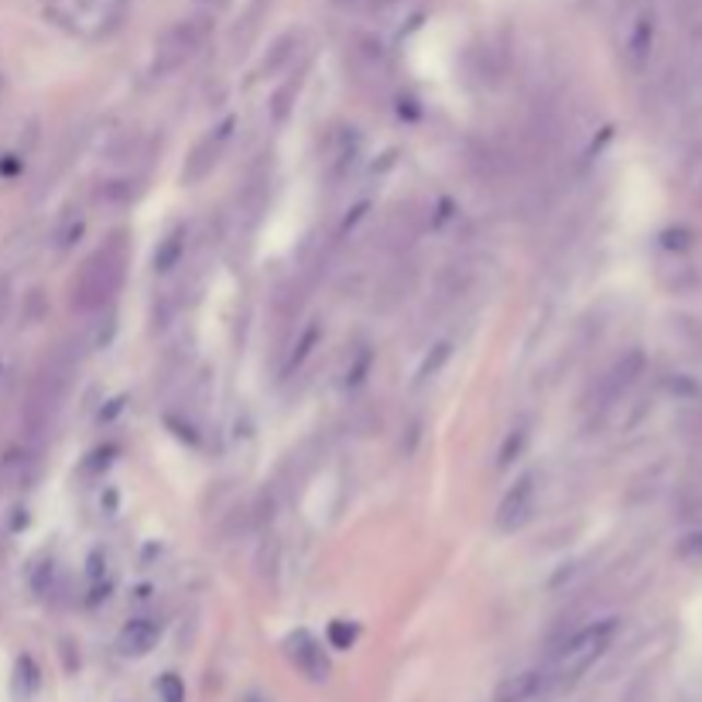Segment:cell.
<instances>
[{"label":"cell","instance_id":"obj_1","mask_svg":"<svg viewBox=\"0 0 702 702\" xmlns=\"http://www.w3.org/2000/svg\"><path fill=\"white\" fill-rule=\"evenodd\" d=\"M613 637H617V620H596L589 628L576 631L559 647V655L549 668V682L572 686L576 679H583V675L607 655Z\"/></svg>","mask_w":702,"mask_h":702},{"label":"cell","instance_id":"obj_2","mask_svg":"<svg viewBox=\"0 0 702 702\" xmlns=\"http://www.w3.org/2000/svg\"><path fill=\"white\" fill-rule=\"evenodd\" d=\"M213 32V17L210 14H192L175 21L172 28L154 42V56H151V72L154 75H172L186 62L199 56V48L206 45Z\"/></svg>","mask_w":702,"mask_h":702},{"label":"cell","instance_id":"obj_3","mask_svg":"<svg viewBox=\"0 0 702 702\" xmlns=\"http://www.w3.org/2000/svg\"><path fill=\"white\" fill-rule=\"evenodd\" d=\"M120 268H124V257H120V247H103L96 250L90 261L80 268V278L72 284V305L83 308V312H93L107 302L117 284H120Z\"/></svg>","mask_w":702,"mask_h":702},{"label":"cell","instance_id":"obj_4","mask_svg":"<svg viewBox=\"0 0 702 702\" xmlns=\"http://www.w3.org/2000/svg\"><path fill=\"white\" fill-rule=\"evenodd\" d=\"M535 507H538V477L525 473L522 480H514V487L501 498L498 514H493V525H498V531H504V535H514L531 522Z\"/></svg>","mask_w":702,"mask_h":702},{"label":"cell","instance_id":"obj_5","mask_svg":"<svg viewBox=\"0 0 702 702\" xmlns=\"http://www.w3.org/2000/svg\"><path fill=\"white\" fill-rule=\"evenodd\" d=\"M233 127H237V120L226 117L223 124H217L213 131H206V134L192 144L186 165H182V182H186V186H196V182H202L206 175H210V172L217 168L220 154H223L230 134H233Z\"/></svg>","mask_w":702,"mask_h":702},{"label":"cell","instance_id":"obj_6","mask_svg":"<svg viewBox=\"0 0 702 702\" xmlns=\"http://www.w3.org/2000/svg\"><path fill=\"white\" fill-rule=\"evenodd\" d=\"M641 371H644V356L634 350V353H628V356H620L613 367L604 374V381H600V387H596V408H610V405H617L623 395L631 391V387L637 384V377H641Z\"/></svg>","mask_w":702,"mask_h":702},{"label":"cell","instance_id":"obj_7","mask_svg":"<svg viewBox=\"0 0 702 702\" xmlns=\"http://www.w3.org/2000/svg\"><path fill=\"white\" fill-rule=\"evenodd\" d=\"M124 14V0H72V21L86 35L110 32Z\"/></svg>","mask_w":702,"mask_h":702},{"label":"cell","instance_id":"obj_8","mask_svg":"<svg viewBox=\"0 0 702 702\" xmlns=\"http://www.w3.org/2000/svg\"><path fill=\"white\" fill-rule=\"evenodd\" d=\"M284 652H289V658L295 662V668L305 675V679L323 682L329 675V662L323 655V644L312 637L308 631H295L289 641H284Z\"/></svg>","mask_w":702,"mask_h":702},{"label":"cell","instance_id":"obj_9","mask_svg":"<svg viewBox=\"0 0 702 702\" xmlns=\"http://www.w3.org/2000/svg\"><path fill=\"white\" fill-rule=\"evenodd\" d=\"M162 641V623L151 617H134L127 620L120 634H117V652L124 658H144L148 652H154V644Z\"/></svg>","mask_w":702,"mask_h":702},{"label":"cell","instance_id":"obj_10","mask_svg":"<svg viewBox=\"0 0 702 702\" xmlns=\"http://www.w3.org/2000/svg\"><path fill=\"white\" fill-rule=\"evenodd\" d=\"M549 671H522L511 675L493 692V702H531L535 695H541V689H549Z\"/></svg>","mask_w":702,"mask_h":702},{"label":"cell","instance_id":"obj_11","mask_svg":"<svg viewBox=\"0 0 702 702\" xmlns=\"http://www.w3.org/2000/svg\"><path fill=\"white\" fill-rule=\"evenodd\" d=\"M652 42H655L652 14H637L634 24H631V32H628V42H623V56H628V62L634 69H641L647 62V56H652Z\"/></svg>","mask_w":702,"mask_h":702},{"label":"cell","instance_id":"obj_12","mask_svg":"<svg viewBox=\"0 0 702 702\" xmlns=\"http://www.w3.org/2000/svg\"><path fill=\"white\" fill-rule=\"evenodd\" d=\"M186 241H189V230L186 226H178L175 233H168V237L159 244V250H154V271H172L182 265V257H186Z\"/></svg>","mask_w":702,"mask_h":702},{"label":"cell","instance_id":"obj_13","mask_svg":"<svg viewBox=\"0 0 702 702\" xmlns=\"http://www.w3.org/2000/svg\"><path fill=\"white\" fill-rule=\"evenodd\" d=\"M295 45H299V32H284L271 48H268V56L261 62V69H257V75H274L284 69V62H289L295 56Z\"/></svg>","mask_w":702,"mask_h":702},{"label":"cell","instance_id":"obj_14","mask_svg":"<svg viewBox=\"0 0 702 702\" xmlns=\"http://www.w3.org/2000/svg\"><path fill=\"white\" fill-rule=\"evenodd\" d=\"M525 446H528V429H525V425L511 429V432H507V438H504V446H501V456H498L501 470H504V466H511L517 456H522V449H525Z\"/></svg>","mask_w":702,"mask_h":702},{"label":"cell","instance_id":"obj_15","mask_svg":"<svg viewBox=\"0 0 702 702\" xmlns=\"http://www.w3.org/2000/svg\"><path fill=\"white\" fill-rule=\"evenodd\" d=\"M159 695H162V702H186V686H182L178 675L168 671L159 679Z\"/></svg>","mask_w":702,"mask_h":702},{"label":"cell","instance_id":"obj_16","mask_svg":"<svg viewBox=\"0 0 702 702\" xmlns=\"http://www.w3.org/2000/svg\"><path fill=\"white\" fill-rule=\"evenodd\" d=\"M316 340H319V329H316V326H308V329H305V336H302V343H299V350H295V353H292V360H289V371H292V367H299V363L312 353V347H316Z\"/></svg>","mask_w":702,"mask_h":702},{"label":"cell","instance_id":"obj_17","mask_svg":"<svg viewBox=\"0 0 702 702\" xmlns=\"http://www.w3.org/2000/svg\"><path fill=\"white\" fill-rule=\"evenodd\" d=\"M329 641L336 647H350L356 641V628H350V623H343V620H336L332 628H329Z\"/></svg>","mask_w":702,"mask_h":702},{"label":"cell","instance_id":"obj_18","mask_svg":"<svg viewBox=\"0 0 702 702\" xmlns=\"http://www.w3.org/2000/svg\"><path fill=\"white\" fill-rule=\"evenodd\" d=\"M446 356H449V347H438V353H435V360L429 356V360L422 363V371H419V381H425L429 374H435V371H438V363H442V360H446Z\"/></svg>","mask_w":702,"mask_h":702},{"label":"cell","instance_id":"obj_19","mask_svg":"<svg viewBox=\"0 0 702 702\" xmlns=\"http://www.w3.org/2000/svg\"><path fill=\"white\" fill-rule=\"evenodd\" d=\"M8 305H11V289H8V281H0V319L8 316Z\"/></svg>","mask_w":702,"mask_h":702},{"label":"cell","instance_id":"obj_20","mask_svg":"<svg viewBox=\"0 0 702 702\" xmlns=\"http://www.w3.org/2000/svg\"><path fill=\"white\" fill-rule=\"evenodd\" d=\"M196 4H202V8H210V11H217V8L230 4V0H196Z\"/></svg>","mask_w":702,"mask_h":702},{"label":"cell","instance_id":"obj_21","mask_svg":"<svg viewBox=\"0 0 702 702\" xmlns=\"http://www.w3.org/2000/svg\"><path fill=\"white\" fill-rule=\"evenodd\" d=\"M343 4H353V8H360V4H377V0H343Z\"/></svg>","mask_w":702,"mask_h":702},{"label":"cell","instance_id":"obj_22","mask_svg":"<svg viewBox=\"0 0 702 702\" xmlns=\"http://www.w3.org/2000/svg\"><path fill=\"white\" fill-rule=\"evenodd\" d=\"M247 702H261V699H257V695H247Z\"/></svg>","mask_w":702,"mask_h":702},{"label":"cell","instance_id":"obj_23","mask_svg":"<svg viewBox=\"0 0 702 702\" xmlns=\"http://www.w3.org/2000/svg\"><path fill=\"white\" fill-rule=\"evenodd\" d=\"M0 374H4V367H0Z\"/></svg>","mask_w":702,"mask_h":702}]
</instances>
